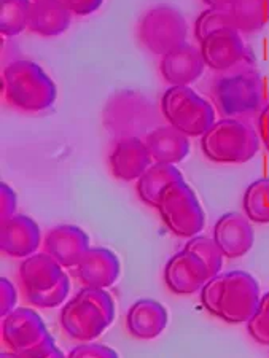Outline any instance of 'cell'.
<instances>
[{"label": "cell", "instance_id": "1", "mask_svg": "<svg viewBox=\"0 0 269 358\" xmlns=\"http://www.w3.org/2000/svg\"><path fill=\"white\" fill-rule=\"evenodd\" d=\"M3 91L11 106L31 113L48 110L58 97V88L50 75L27 59L13 61L5 67Z\"/></svg>", "mask_w": 269, "mask_h": 358}, {"label": "cell", "instance_id": "2", "mask_svg": "<svg viewBox=\"0 0 269 358\" xmlns=\"http://www.w3.org/2000/svg\"><path fill=\"white\" fill-rule=\"evenodd\" d=\"M204 157L219 164H244L260 150V136L250 124L238 118L215 121L201 137Z\"/></svg>", "mask_w": 269, "mask_h": 358}, {"label": "cell", "instance_id": "3", "mask_svg": "<svg viewBox=\"0 0 269 358\" xmlns=\"http://www.w3.org/2000/svg\"><path fill=\"white\" fill-rule=\"evenodd\" d=\"M168 123L188 137H203L215 123V110L190 86H170L161 99Z\"/></svg>", "mask_w": 269, "mask_h": 358}, {"label": "cell", "instance_id": "4", "mask_svg": "<svg viewBox=\"0 0 269 358\" xmlns=\"http://www.w3.org/2000/svg\"><path fill=\"white\" fill-rule=\"evenodd\" d=\"M157 209L163 223L177 238L191 239L201 233L205 224L201 202L185 180L169 185Z\"/></svg>", "mask_w": 269, "mask_h": 358}, {"label": "cell", "instance_id": "5", "mask_svg": "<svg viewBox=\"0 0 269 358\" xmlns=\"http://www.w3.org/2000/svg\"><path fill=\"white\" fill-rule=\"evenodd\" d=\"M188 24L180 10L170 5H158L139 21V38L153 55L166 56L187 43Z\"/></svg>", "mask_w": 269, "mask_h": 358}, {"label": "cell", "instance_id": "6", "mask_svg": "<svg viewBox=\"0 0 269 358\" xmlns=\"http://www.w3.org/2000/svg\"><path fill=\"white\" fill-rule=\"evenodd\" d=\"M223 275L225 282H223L219 319L233 325L247 323L261 301L259 282L254 275L244 271H231Z\"/></svg>", "mask_w": 269, "mask_h": 358}, {"label": "cell", "instance_id": "7", "mask_svg": "<svg viewBox=\"0 0 269 358\" xmlns=\"http://www.w3.org/2000/svg\"><path fill=\"white\" fill-rule=\"evenodd\" d=\"M59 322L67 336L80 343L99 338L113 323L83 288L62 308Z\"/></svg>", "mask_w": 269, "mask_h": 358}, {"label": "cell", "instance_id": "8", "mask_svg": "<svg viewBox=\"0 0 269 358\" xmlns=\"http://www.w3.org/2000/svg\"><path fill=\"white\" fill-rule=\"evenodd\" d=\"M2 339L10 352L24 354L51 339L47 325L31 308H16L2 317Z\"/></svg>", "mask_w": 269, "mask_h": 358}, {"label": "cell", "instance_id": "9", "mask_svg": "<svg viewBox=\"0 0 269 358\" xmlns=\"http://www.w3.org/2000/svg\"><path fill=\"white\" fill-rule=\"evenodd\" d=\"M210 277L205 263L194 253L183 248L169 259L164 268V282L170 292L180 296L201 292Z\"/></svg>", "mask_w": 269, "mask_h": 358}, {"label": "cell", "instance_id": "10", "mask_svg": "<svg viewBox=\"0 0 269 358\" xmlns=\"http://www.w3.org/2000/svg\"><path fill=\"white\" fill-rule=\"evenodd\" d=\"M214 241L225 258L236 259L247 255L252 250L255 242V231L245 213L228 212L215 223Z\"/></svg>", "mask_w": 269, "mask_h": 358}, {"label": "cell", "instance_id": "11", "mask_svg": "<svg viewBox=\"0 0 269 358\" xmlns=\"http://www.w3.org/2000/svg\"><path fill=\"white\" fill-rule=\"evenodd\" d=\"M42 242L40 228L31 217L16 213L0 222V250L11 258H27L36 253Z\"/></svg>", "mask_w": 269, "mask_h": 358}, {"label": "cell", "instance_id": "12", "mask_svg": "<svg viewBox=\"0 0 269 358\" xmlns=\"http://www.w3.org/2000/svg\"><path fill=\"white\" fill-rule=\"evenodd\" d=\"M199 43L205 67L217 72L230 71L242 61L245 55V45L236 29L214 32Z\"/></svg>", "mask_w": 269, "mask_h": 358}, {"label": "cell", "instance_id": "13", "mask_svg": "<svg viewBox=\"0 0 269 358\" xmlns=\"http://www.w3.org/2000/svg\"><path fill=\"white\" fill-rule=\"evenodd\" d=\"M75 273L83 287L108 288L118 280L122 264L112 250L104 247H91L77 264Z\"/></svg>", "mask_w": 269, "mask_h": 358}, {"label": "cell", "instance_id": "14", "mask_svg": "<svg viewBox=\"0 0 269 358\" xmlns=\"http://www.w3.org/2000/svg\"><path fill=\"white\" fill-rule=\"evenodd\" d=\"M108 163L113 177L122 182H134L153 164V159L145 141L126 137L113 147Z\"/></svg>", "mask_w": 269, "mask_h": 358}, {"label": "cell", "instance_id": "15", "mask_svg": "<svg viewBox=\"0 0 269 358\" xmlns=\"http://www.w3.org/2000/svg\"><path fill=\"white\" fill-rule=\"evenodd\" d=\"M89 248L88 234L75 224L54 227L45 238V250L62 268H77L80 259Z\"/></svg>", "mask_w": 269, "mask_h": 358}, {"label": "cell", "instance_id": "16", "mask_svg": "<svg viewBox=\"0 0 269 358\" xmlns=\"http://www.w3.org/2000/svg\"><path fill=\"white\" fill-rule=\"evenodd\" d=\"M205 62L201 50L190 43H183L179 48L161 57L159 72L164 82L170 86H190L204 73Z\"/></svg>", "mask_w": 269, "mask_h": 358}, {"label": "cell", "instance_id": "17", "mask_svg": "<svg viewBox=\"0 0 269 358\" xmlns=\"http://www.w3.org/2000/svg\"><path fill=\"white\" fill-rule=\"evenodd\" d=\"M67 274L62 271L61 264L47 252L34 253L22 259L20 266V279L24 287L26 296L51 290Z\"/></svg>", "mask_w": 269, "mask_h": 358}, {"label": "cell", "instance_id": "18", "mask_svg": "<svg viewBox=\"0 0 269 358\" xmlns=\"http://www.w3.org/2000/svg\"><path fill=\"white\" fill-rule=\"evenodd\" d=\"M168 310L157 299H139L128 310L126 328L136 339H154L161 336L168 327Z\"/></svg>", "mask_w": 269, "mask_h": 358}, {"label": "cell", "instance_id": "19", "mask_svg": "<svg viewBox=\"0 0 269 358\" xmlns=\"http://www.w3.org/2000/svg\"><path fill=\"white\" fill-rule=\"evenodd\" d=\"M72 21V11L62 0H34L27 29L40 37H58Z\"/></svg>", "mask_w": 269, "mask_h": 358}, {"label": "cell", "instance_id": "20", "mask_svg": "<svg viewBox=\"0 0 269 358\" xmlns=\"http://www.w3.org/2000/svg\"><path fill=\"white\" fill-rule=\"evenodd\" d=\"M188 138L190 137L169 124L148 132L145 143L152 155L153 163L175 166L182 163L190 153V141Z\"/></svg>", "mask_w": 269, "mask_h": 358}, {"label": "cell", "instance_id": "21", "mask_svg": "<svg viewBox=\"0 0 269 358\" xmlns=\"http://www.w3.org/2000/svg\"><path fill=\"white\" fill-rule=\"evenodd\" d=\"M179 180H183V176L175 166L153 163L137 180L136 189L145 206L157 209L166 188Z\"/></svg>", "mask_w": 269, "mask_h": 358}, {"label": "cell", "instance_id": "22", "mask_svg": "<svg viewBox=\"0 0 269 358\" xmlns=\"http://www.w3.org/2000/svg\"><path fill=\"white\" fill-rule=\"evenodd\" d=\"M230 11L239 32H259L269 22V0H234Z\"/></svg>", "mask_w": 269, "mask_h": 358}, {"label": "cell", "instance_id": "23", "mask_svg": "<svg viewBox=\"0 0 269 358\" xmlns=\"http://www.w3.org/2000/svg\"><path fill=\"white\" fill-rule=\"evenodd\" d=\"M31 0H0V32L3 37H16L29 24Z\"/></svg>", "mask_w": 269, "mask_h": 358}, {"label": "cell", "instance_id": "24", "mask_svg": "<svg viewBox=\"0 0 269 358\" xmlns=\"http://www.w3.org/2000/svg\"><path fill=\"white\" fill-rule=\"evenodd\" d=\"M244 213L252 223H269V178L250 183L242 199Z\"/></svg>", "mask_w": 269, "mask_h": 358}, {"label": "cell", "instance_id": "25", "mask_svg": "<svg viewBox=\"0 0 269 358\" xmlns=\"http://www.w3.org/2000/svg\"><path fill=\"white\" fill-rule=\"evenodd\" d=\"M225 29H236L230 8H209L203 11L194 22V37L198 42H203L210 34L225 31Z\"/></svg>", "mask_w": 269, "mask_h": 358}, {"label": "cell", "instance_id": "26", "mask_svg": "<svg viewBox=\"0 0 269 358\" xmlns=\"http://www.w3.org/2000/svg\"><path fill=\"white\" fill-rule=\"evenodd\" d=\"M185 250L194 253V255H198L203 259L205 266L209 269L210 277L220 274L225 255H223L220 247L217 245V242L214 239L205 238V236H194V238L188 239Z\"/></svg>", "mask_w": 269, "mask_h": 358}, {"label": "cell", "instance_id": "27", "mask_svg": "<svg viewBox=\"0 0 269 358\" xmlns=\"http://www.w3.org/2000/svg\"><path fill=\"white\" fill-rule=\"evenodd\" d=\"M247 331L256 343L269 348V292L261 296L259 309L247 322Z\"/></svg>", "mask_w": 269, "mask_h": 358}, {"label": "cell", "instance_id": "28", "mask_svg": "<svg viewBox=\"0 0 269 358\" xmlns=\"http://www.w3.org/2000/svg\"><path fill=\"white\" fill-rule=\"evenodd\" d=\"M68 292H71V280L66 275L58 285L54 288H51L48 292L38 293V294H32V296H26L27 301H29L32 306L36 308H42V309H53L58 308L62 303L66 301L68 296Z\"/></svg>", "mask_w": 269, "mask_h": 358}, {"label": "cell", "instance_id": "29", "mask_svg": "<svg viewBox=\"0 0 269 358\" xmlns=\"http://www.w3.org/2000/svg\"><path fill=\"white\" fill-rule=\"evenodd\" d=\"M223 282H225V275H215L205 282V285L201 288V303L204 309L208 310L210 315L219 319V309L223 293Z\"/></svg>", "mask_w": 269, "mask_h": 358}, {"label": "cell", "instance_id": "30", "mask_svg": "<svg viewBox=\"0 0 269 358\" xmlns=\"http://www.w3.org/2000/svg\"><path fill=\"white\" fill-rule=\"evenodd\" d=\"M68 358H119L112 348L104 344H82L72 349Z\"/></svg>", "mask_w": 269, "mask_h": 358}, {"label": "cell", "instance_id": "31", "mask_svg": "<svg viewBox=\"0 0 269 358\" xmlns=\"http://www.w3.org/2000/svg\"><path fill=\"white\" fill-rule=\"evenodd\" d=\"M16 207H18V198H16L15 189L2 182L0 183V222L16 215Z\"/></svg>", "mask_w": 269, "mask_h": 358}, {"label": "cell", "instance_id": "32", "mask_svg": "<svg viewBox=\"0 0 269 358\" xmlns=\"http://www.w3.org/2000/svg\"><path fill=\"white\" fill-rule=\"evenodd\" d=\"M16 303H18V292L7 277H2L0 279V317L8 315L11 310H15Z\"/></svg>", "mask_w": 269, "mask_h": 358}, {"label": "cell", "instance_id": "33", "mask_svg": "<svg viewBox=\"0 0 269 358\" xmlns=\"http://www.w3.org/2000/svg\"><path fill=\"white\" fill-rule=\"evenodd\" d=\"M75 16H88L101 8L104 0H62Z\"/></svg>", "mask_w": 269, "mask_h": 358}, {"label": "cell", "instance_id": "34", "mask_svg": "<svg viewBox=\"0 0 269 358\" xmlns=\"http://www.w3.org/2000/svg\"><path fill=\"white\" fill-rule=\"evenodd\" d=\"M259 136L269 152V103L263 108L259 117Z\"/></svg>", "mask_w": 269, "mask_h": 358}, {"label": "cell", "instance_id": "35", "mask_svg": "<svg viewBox=\"0 0 269 358\" xmlns=\"http://www.w3.org/2000/svg\"><path fill=\"white\" fill-rule=\"evenodd\" d=\"M0 358H67L58 348H53L47 354H42V355H37V357H21L18 354H15V352H3L2 357Z\"/></svg>", "mask_w": 269, "mask_h": 358}, {"label": "cell", "instance_id": "36", "mask_svg": "<svg viewBox=\"0 0 269 358\" xmlns=\"http://www.w3.org/2000/svg\"><path fill=\"white\" fill-rule=\"evenodd\" d=\"M209 8H231L234 0H203Z\"/></svg>", "mask_w": 269, "mask_h": 358}, {"label": "cell", "instance_id": "37", "mask_svg": "<svg viewBox=\"0 0 269 358\" xmlns=\"http://www.w3.org/2000/svg\"><path fill=\"white\" fill-rule=\"evenodd\" d=\"M67 358H68V357H67Z\"/></svg>", "mask_w": 269, "mask_h": 358}]
</instances>
